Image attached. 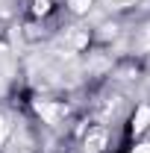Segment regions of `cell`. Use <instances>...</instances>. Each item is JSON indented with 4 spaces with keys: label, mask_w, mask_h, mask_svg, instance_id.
I'll list each match as a JSON object with an SVG mask.
<instances>
[{
    "label": "cell",
    "mask_w": 150,
    "mask_h": 153,
    "mask_svg": "<svg viewBox=\"0 0 150 153\" xmlns=\"http://www.w3.org/2000/svg\"><path fill=\"white\" fill-rule=\"evenodd\" d=\"M36 112L41 115L44 121H50V124H56V121H59V115H62L56 106H50V103H44V100H38V103H36Z\"/></svg>",
    "instance_id": "6da1fadb"
},
{
    "label": "cell",
    "mask_w": 150,
    "mask_h": 153,
    "mask_svg": "<svg viewBox=\"0 0 150 153\" xmlns=\"http://www.w3.org/2000/svg\"><path fill=\"white\" fill-rule=\"evenodd\" d=\"M147 124H150V109H147V106H141L138 115H135V121H132V127H135V133H141Z\"/></svg>",
    "instance_id": "7a4b0ae2"
},
{
    "label": "cell",
    "mask_w": 150,
    "mask_h": 153,
    "mask_svg": "<svg viewBox=\"0 0 150 153\" xmlns=\"http://www.w3.org/2000/svg\"><path fill=\"white\" fill-rule=\"evenodd\" d=\"M71 6H74L76 12H85V9L91 6V0H71Z\"/></svg>",
    "instance_id": "3957f363"
},
{
    "label": "cell",
    "mask_w": 150,
    "mask_h": 153,
    "mask_svg": "<svg viewBox=\"0 0 150 153\" xmlns=\"http://www.w3.org/2000/svg\"><path fill=\"white\" fill-rule=\"evenodd\" d=\"M47 6H50V0H36V12H47Z\"/></svg>",
    "instance_id": "277c9868"
},
{
    "label": "cell",
    "mask_w": 150,
    "mask_h": 153,
    "mask_svg": "<svg viewBox=\"0 0 150 153\" xmlns=\"http://www.w3.org/2000/svg\"><path fill=\"white\" fill-rule=\"evenodd\" d=\"M3 141H6V121L0 118V144H3Z\"/></svg>",
    "instance_id": "5b68a950"
},
{
    "label": "cell",
    "mask_w": 150,
    "mask_h": 153,
    "mask_svg": "<svg viewBox=\"0 0 150 153\" xmlns=\"http://www.w3.org/2000/svg\"><path fill=\"white\" fill-rule=\"evenodd\" d=\"M135 153H150V144H138V147H135Z\"/></svg>",
    "instance_id": "8992f818"
},
{
    "label": "cell",
    "mask_w": 150,
    "mask_h": 153,
    "mask_svg": "<svg viewBox=\"0 0 150 153\" xmlns=\"http://www.w3.org/2000/svg\"><path fill=\"white\" fill-rule=\"evenodd\" d=\"M112 6H127V3H132V0H109Z\"/></svg>",
    "instance_id": "52a82bcc"
}]
</instances>
